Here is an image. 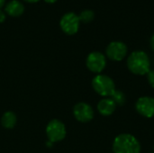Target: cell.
<instances>
[{"instance_id":"277c9868","label":"cell","mask_w":154,"mask_h":153,"mask_svg":"<svg viewBox=\"0 0 154 153\" xmlns=\"http://www.w3.org/2000/svg\"><path fill=\"white\" fill-rule=\"evenodd\" d=\"M79 18L76 14L69 12L65 14L60 22L61 30L68 35H73L78 32L79 29Z\"/></svg>"},{"instance_id":"4fadbf2b","label":"cell","mask_w":154,"mask_h":153,"mask_svg":"<svg viewBox=\"0 0 154 153\" xmlns=\"http://www.w3.org/2000/svg\"><path fill=\"white\" fill-rule=\"evenodd\" d=\"M79 18L80 22L88 23H90V22H92L94 20L95 13H94V11H92L90 9H86V10H83L80 13V14L79 15Z\"/></svg>"},{"instance_id":"8fae6325","label":"cell","mask_w":154,"mask_h":153,"mask_svg":"<svg viewBox=\"0 0 154 153\" xmlns=\"http://www.w3.org/2000/svg\"><path fill=\"white\" fill-rule=\"evenodd\" d=\"M5 12L10 16L18 17L22 15L24 12L23 5L18 0H12L8 2L5 6Z\"/></svg>"},{"instance_id":"30bf717a","label":"cell","mask_w":154,"mask_h":153,"mask_svg":"<svg viewBox=\"0 0 154 153\" xmlns=\"http://www.w3.org/2000/svg\"><path fill=\"white\" fill-rule=\"evenodd\" d=\"M116 106H117L116 105V103L110 97H106L99 101V103L97 104V110L102 115L109 116L114 114Z\"/></svg>"},{"instance_id":"d6986e66","label":"cell","mask_w":154,"mask_h":153,"mask_svg":"<svg viewBox=\"0 0 154 153\" xmlns=\"http://www.w3.org/2000/svg\"><path fill=\"white\" fill-rule=\"evenodd\" d=\"M46 3H48V4H53V3H55L57 0H44Z\"/></svg>"},{"instance_id":"e0dca14e","label":"cell","mask_w":154,"mask_h":153,"mask_svg":"<svg viewBox=\"0 0 154 153\" xmlns=\"http://www.w3.org/2000/svg\"><path fill=\"white\" fill-rule=\"evenodd\" d=\"M150 44H151L152 49L154 50V34L152 36V38H151V40H150Z\"/></svg>"},{"instance_id":"ba28073f","label":"cell","mask_w":154,"mask_h":153,"mask_svg":"<svg viewBox=\"0 0 154 153\" xmlns=\"http://www.w3.org/2000/svg\"><path fill=\"white\" fill-rule=\"evenodd\" d=\"M136 111L146 118L154 116V98L150 96H142L135 103Z\"/></svg>"},{"instance_id":"ac0fdd59","label":"cell","mask_w":154,"mask_h":153,"mask_svg":"<svg viewBox=\"0 0 154 153\" xmlns=\"http://www.w3.org/2000/svg\"><path fill=\"white\" fill-rule=\"evenodd\" d=\"M25 2H27V3H31V4H32V3H37V2H39L40 0H24Z\"/></svg>"},{"instance_id":"2e32d148","label":"cell","mask_w":154,"mask_h":153,"mask_svg":"<svg viewBox=\"0 0 154 153\" xmlns=\"http://www.w3.org/2000/svg\"><path fill=\"white\" fill-rule=\"evenodd\" d=\"M5 13L0 10V23L5 22Z\"/></svg>"},{"instance_id":"6da1fadb","label":"cell","mask_w":154,"mask_h":153,"mask_svg":"<svg viewBox=\"0 0 154 153\" xmlns=\"http://www.w3.org/2000/svg\"><path fill=\"white\" fill-rule=\"evenodd\" d=\"M127 67L134 75L143 76L151 70L149 56L143 50H135L129 55L127 59Z\"/></svg>"},{"instance_id":"8992f818","label":"cell","mask_w":154,"mask_h":153,"mask_svg":"<svg viewBox=\"0 0 154 153\" xmlns=\"http://www.w3.org/2000/svg\"><path fill=\"white\" fill-rule=\"evenodd\" d=\"M108 59L114 61L123 60L127 54V46L122 41H112L108 44L106 50Z\"/></svg>"},{"instance_id":"7a4b0ae2","label":"cell","mask_w":154,"mask_h":153,"mask_svg":"<svg viewBox=\"0 0 154 153\" xmlns=\"http://www.w3.org/2000/svg\"><path fill=\"white\" fill-rule=\"evenodd\" d=\"M114 153H140L141 144L132 134L122 133L117 135L113 142Z\"/></svg>"},{"instance_id":"7c38bea8","label":"cell","mask_w":154,"mask_h":153,"mask_svg":"<svg viewBox=\"0 0 154 153\" xmlns=\"http://www.w3.org/2000/svg\"><path fill=\"white\" fill-rule=\"evenodd\" d=\"M2 125L6 129H12L16 124V116L13 112H5L1 119Z\"/></svg>"},{"instance_id":"3957f363","label":"cell","mask_w":154,"mask_h":153,"mask_svg":"<svg viewBox=\"0 0 154 153\" xmlns=\"http://www.w3.org/2000/svg\"><path fill=\"white\" fill-rule=\"evenodd\" d=\"M92 87L98 95L105 97H110L116 91V85L114 80L110 77L101 74L96 76L93 78Z\"/></svg>"},{"instance_id":"52a82bcc","label":"cell","mask_w":154,"mask_h":153,"mask_svg":"<svg viewBox=\"0 0 154 153\" xmlns=\"http://www.w3.org/2000/svg\"><path fill=\"white\" fill-rule=\"evenodd\" d=\"M86 63L90 71L94 73H100L106 68V60L103 53L99 51H93L88 54Z\"/></svg>"},{"instance_id":"9c48e42d","label":"cell","mask_w":154,"mask_h":153,"mask_svg":"<svg viewBox=\"0 0 154 153\" xmlns=\"http://www.w3.org/2000/svg\"><path fill=\"white\" fill-rule=\"evenodd\" d=\"M73 115L79 122L88 123L93 119L94 110L88 104L84 103V102H80L74 106Z\"/></svg>"},{"instance_id":"ffe728a7","label":"cell","mask_w":154,"mask_h":153,"mask_svg":"<svg viewBox=\"0 0 154 153\" xmlns=\"http://www.w3.org/2000/svg\"><path fill=\"white\" fill-rule=\"evenodd\" d=\"M5 4V0H0V9L2 6H4Z\"/></svg>"},{"instance_id":"5b68a950","label":"cell","mask_w":154,"mask_h":153,"mask_svg":"<svg viewBox=\"0 0 154 153\" xmlns=\"http://www.w3.org/2000/svg\"><path fill=\"white\" fill-rule=\"evenodd\" d=\"M46 133L51 142H57L63 140L66 136L65 125L59 120L51 121L46 128Z\"/></svg>"},{"instance_id":"9a60e30c","label":"cell","mask_w":154,"mask_h":153,"mask_svg":"<svg viewBox=\"0 0 154 153\" xmlns=\"http://www.w3.org/2000/svg\"><path fill=\"white\" fill-rule=\"evenodd\" d=\"M147 79H148V82L151 85V87H152L154 88V69L150 70L147 73Z\"/></svg>"},{"instance_id":"5bb4252c","label":"cell","mask_w":154,"mask_h":153,"mask_svg":"<svg viewBox=\"0 0 154 153\" xmlns=\"http://www.w3.org/2000/svg\"><path fill=\"white\" fill-rule=\"evenodd\" d=\"M110 98L116 103V106H124L125 103V100H126V97H125V95L120 91V90H116L112 94V96H110Z\"/></svg>"}]
</instances>
